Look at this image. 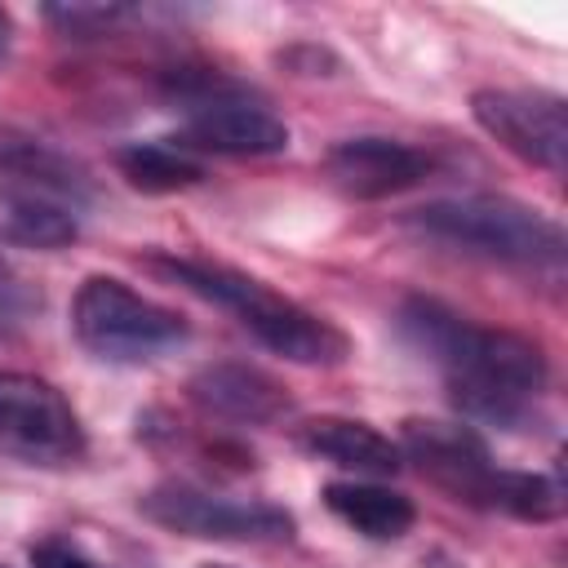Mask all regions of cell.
<instances>
[{
    "label": "cell",
    "instance_id": "cell-1",
    "mask_svg": "<svg viewBox=\"0 0 568 568\" xmlns=\"http://www.w3.org/2000/svg\"><path fill=\"white\" fill-rule=\"evenodd\" d=\"M399 324L408 342L444 368L448 395L466 417L515 426L528 413L532 395L546 386V359L519 333L479 328L426 297H413Z\"/></svg>",
    "mask_w": 568,
    "mask_h": 568
},
{
    "label": "cell",
    "instance_id": "cell-2",
    "mask_svg": "<svg viewBox=\"0 0 568 568\" xmlns=\"http://www.w3.org/2000/svg\"><path fill=\"white\" fill-rule=\"evenodd\" d=\"M151 271L178 280L182 288L217 302L222 311H231L262 346H271L275 355L293 359V364H342L351 342L337 324L311 315L306 306L288 302L284 293H275L271 284L231 271V266H213V262H195V257H151Z\"/></svg>",
    "mask_w": 568,
    "mask_h": 568
},
{
    "label": "cell",
    "instance_id": "cell-3",
    "mask_svg": "<svg viewBox=\"0 0 568 568\" xmlns=\"http://www.w3.org/2000/svg\"><path fill=\"white\" fill-rule=\"evenodd\" d=\"M417 231L462 244L484 257L501 262H559L564 257V231L532 204L506 200V195H466V200H435L408 217Z\"/></svg>",
    "mask_w": 568,
    "mask_h": 568
},
{
    "label": "cell",
    "instance_id": "cell-4",
    "mask_svg": "<svg viewBox=\"0 0 568 568\" xmlns=\"http://www.w3.org/2000/svg\"><path fill=\"white\" fill-rule=\"evenodd\" d=\"M71 328L80 346H89L102 359H151L178 342H186V324L178 311L133 293L124 280L89 275L71 302Z\"/></svg>",
    "mask_w": 568,
    "mask_h": 568
},
{
    "label": "cell",
    "instance_id": "cell-5",
    "mask_svg": "<svg viewBox=\"0 0 568 568\" xmlns=\"http://www.w3.org/2000/svg\"><path fill=\"white\" fill-rule=\"evenodd\" d=\"M0 448L36 462L62 466L84 453V430L67 395L36 373H0Z\"/></svg>",
    "mask_w": 568,
    "mask_h": 568
},
{
    "label": "cell",
    "instance_id": "cell-6",
    "mask_svg": "<svg viewBox=\"0 0 568 568\" xmlns=\"http://www.w3.org/2000/svg\"><path fill=\"white\" fill-rule=\"evenodd\" d=\"M186 111V138L222 155H271L288 146V124L253 93L222 80H186L178 89Z\"/></svg>",
    "mask_w": 568,
    "mask_h": 568
},
{
    "label": "cell",
    "instance_id": "cell-7",
    "mask_svg": "<svg viewBox=\"0 0 568 568\" xmlns=\"http://www.w3.org/2000/svg\"><path fill=\"white\" fill-rule=\"evenodd\" d=\"M142 515L186 532V537H213V541H288L293 515L262 501H231L213 497L191 484H160L142 497Z\"/></svg>",
    "mask_w": 568,
    "mask_h": 568
},
{
    "label": "cell",
    "instance_id": "cell-8",
    "mask_svg": "<svg viewBox=\"0 0 568 568\" xmlns=\"http://www.w3.org/2000/svg\"><path fill=\"white\" fill-rule=\"evenodd\" d=\"M470 111L488 138H497L519 160L564 173L568 155V120L564 98L541 89H479L470 98Z\"/></svg>",
    "mask_w": 568,
    "mask_h": 568
},
{
    "label": "cell",
    "instance_id": "cell-9",
    "mask_svg": "<svg viewBox=\"0 0 568 568\" xmlns=\"http://www.w3.org/2000/svg\"><path fill=\"white\" fill-rule=\"evenodd\" d=\"M399 457L417 462L422 475H430L439 488H448L453 497H466L479 506V488L493 475L488 448L470 426H453V422H404V439H399Z\"/></svg>",
    "mask_w": 568,
    "mask_h": 568
},
{
    "label": "cell",
    "instance_id": "cell-10",
    "mask_svg": "<svg viewBox=\"0 0 568 568\" xmlns=\"http://www.w3.org/2000/svg\"><path fill=\"white\" fill-rule=\"evenodd\" d=\"M328 178L355 200H386L417 186L430 173V160L395 138H346L324 160Z\"/></svg>",
    "mask_w": 568,
    "mask_h": 568
},
{
    "label": "cell",
    "instance_id": "cell-11",
    "mask_svg": "<svg viewBox=\"0 0 568 568\" xmlns=\"http://www.w3.org/2000/svg\"><path fill=\"white\" fill-rule=\"evenodd\" d=\"M191 399L217 417L253 422V426H266L288 408L284 386L275 377H266L262 368H248V364H213V368L195 373Z\"/></svg>",
    "mask_w": 568,
    "mask_h": 568
},
{
    "label": "cell",
    "instance_id": "cell-12",
    "mask_svg": "<svg viewBox=\"0 0 568 568\" xmlns=\"http://www.w3.org/2000/svg\"><path fill=\"white\" fill-rule=\"evenodd\" d=\"M297 444L342 470L359 475H395L399 470V444H390L382 430L355 417H311L297 426Z\"/></svg>",
    "mask_w": 568,
    "mask_h": 568
},
{
    "label": "cell",
    "instance_id": "cell-13",
    "mask_svg": "<svg viewBox=\"0 0 568 568\" xmlns=\"http://www.w3.org/2000/svg\"><path fill=\"white\" fill-rule=\"evenodd\" d=\"M324 506H328L346 528H355V532H364V537H373V541H395V537H404V532L413 528V519H417V510H413V501H408L404 493L382 488V484H355V479L328 484V488H324Z\"/></svg>",
    "mask_w": 568,
    "mask_h": 568
},
{
    "label": "cell",
    "instance_id": "cell-14",
    "mask_svg": "<svg viewBox=\"0 0 568 568\" xmlns=\"http://www.w3.org/2000/svg\"><path fill=\"white\" fill-rule=\"evenodd\" d=\"M115 169L138 191H186L204 178V164L164 142H133L115 151Z\"/></svg>",
    "mask_w": 568,
    "mask_h": 568
},
{
    "label": "cell",
    "instance_id": "cell-15",
    "mask_svg": "<svg viewBox=\"0 0 568 568\" xmlns=\"http://www.w3.org/2000/svg\"><path fill=\"white\" fill-rule=\"evenodd\" d=\"M479 506L488 510H506L515 519H555L564 510V493L555 479L546 475H528V470H493L479 488Z\"/></svg>",
    "mask_w": 568,
    "mask_h": 568
},
{
    "label": "cell",
    "instance_id": "cell-16",
    "mask_svg": "<svg viewBox=\"0 0 568 568\" xmlns=\"http://www.w3.org/2000/svg\"><path fill=\"white\" fill-rule=\"evenodd\" d=\"M4 231H9V240H18V244L58 248V244L75 240V217H71L67 209L40 200V195H22V200L9 204V213H4Z\"/></svg>",
    "mask_w": 568,
    "mask_h": 568
},
{
    "label": "cell",
    "instance_id": "cell-17",
    "mask_svg": "<svg viewBox=\"0 0 568 568\" xmlns=\"http://www.w3.org/2000/svg\"><path fill=\"white\" fill-rule=\"evenodd\" d=\"M49 18L75 36H93V31L111 27L115 18H124V9L120 4H62V9H49Z\"/></svg>",
    "mask_w": 568,
    "mask_h": 568
},
{
    "label": "cell",
    "instance_id": "cell-18",
    "mask_svg": "<svg viewBox=\"0 0 568 568\" xmlns=\"http://www.w3.org/2000/svg\"><path fill=\"white\" fill-rule=\"evenodd\" d=\"M31 568H102L89 555H80L67 541H36L31 546Z\"/></svg>",
    "mask_w": 568,
    "mask_h": 568
},
{
    "label": "cell",
    "instance_id": "cell-19",
    "mask_svg": "<svg viewBox=\"0 0 568 568\" xmlns=\"http://www.w3.org/2000/svg\"><path fill=\"white\" fill-rule=\"evenodd\" d=\"M4 40H9V18L0 13V49H4Z\"/></svg>",
    "mask_w": 568,
    "mask_h": 568
},
{
    "label": "cell",
    "instance_id": "cell-20",
    "mask_svg": "<svg viewBox=\"0 0 568 568\" xmlns=\"http://www.w3.org/2000/svg\"><path fill=\"white\" fill-rule=\"evenodd\" d=\"M204 568H231V564H204Z\"/></svg>",
    "mask_w": 568,
    "mask_h": 568
}]
</instances>
